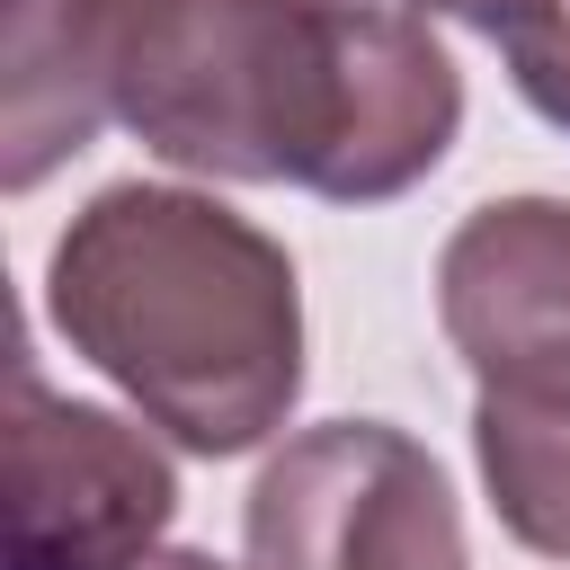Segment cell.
I'll return each instance as SVG.
<instances>
[{
	"label": "cell",
	"instance_id": "obj_1",
	"mask_svg": "<svg viewBox=\"0 0 570 570\" xmlns=\"http://www.w3.org/2000/svg\"><path fill=\"white\" fill-rule=\"evenodd\" d=\"M45 312L71 356L187 454L267 445L303 392V285L285 240L196 187H98L45 258Z\"/></svg>",
	"mask_w": 570,
	"mask_h": 570
},
{
	"label": "cell",
	"instance_id": "obj_2",
	"mask_svg": "<svg viewBox=\"0 0 570 570\" xmlns=\"http://www.w3.org/2000/svg\"><path fill=\"white\" fill-rule=\"evenodd\" d=\"M347 0H134L116 116L196 178L312 187L338 160Z\"/></svg>",
	"mask_w": 570,
	"mask_h": 570
},
{
	"label": "cell",
	"instance_id": "obj_3",
	"mask_svg": "<svg viewBox=\"0 0 570 570\" xmlns=\"http://www.w3.org/2000/svg\"><path fill=\"white\" fill-rule=\"evenodd\" d=\"M436 321L472 365V454L499 525L570 561V205H472L436 249Z\"/></svg>",
	"mask_w": 570,
	"mask_h": 570
},
{
	"label": "cell",
	"instance_id": "obj_4",
	"mask_svg": "<svg viewBox=\"0 0 570 570\" xmlns=\"http://www.w3.org/2000/svg\"><path fill=\"white\" fill-rule=\"evenodd\" d=\"M249 570H472L445 463L392 419H321L267 454L240 517Z\"/></svg>",
	"mask_w": 570,
	"mask_h": 570
},
{
	"label": "cell",
	"instance_id": "obj_5",
	"mask_svg": "<svg viewBox=\"0 0 570 570\" xmlns=\"http://www.w3.org/2000/svg\"><path fill=\"white\" fill-rule=\"evenodd\" d=\"M178 517L169 454L98 401L18 365L9 410V570H142Z\"/></svg>",
	"mask_w": 570,
	"mask_h": 570
},
{
	"label": "cell",
	"instance_id": "obj_6",
	"mask_svg": "<svg viewBox=\"0 0 570 570\" xmlns=\"http://www.w3.org/2000/svg\"><path fill=\"white\" fill-rule=\"evenodd\" d=\"M134 0H9V187L89 151L116 116V53Z\"/></svg>",
	"mask_w": 570,
	"mask_h": 570
},
{
	"label": "cell",
	"instance_id": "obj_7",
	"mask_svg": "<svg viewBox=\"0 0 570 570\" xmlns=\"http://www.w3.org/2000/svg\"><path fill=\"white\" fill-rule=\"evenodd\" d=\"M508 71H517V98L570 134V0H543L517 36H508Z\"/></svg>",
	"mask_w": 570,
	"mask_h": 570
},
{
	"label": "cell",
	"instance_id": "obj_8",
	"mask_svg": "<svg viewBox=\"0 0 570 570\" xmlns=\"http://www.w3.org/2000/svg\"><path fill=\"white\" fill-rule=\"evenodd\" d=\"M383 9H410V18H463L472 36H490V45H508L543 0H383Z\"/></svg>",
	"mask_w": 570,
	"mask_h": 570
},
{
	"label": "cell",
	"instance_id": "obj_9",
	"mask_svg": "<svg viewBox=\"0 0 570 570\" xmlns=\"http://www.w3.org/2000/svg\"><path fill=\"white\" fill-rule=\"evenodd\" d=\"M142 570H223V561H214V552H151Z\"/></svg>",
	"mask_w": 570,
	"mask_h": 570
}]
</instances>
